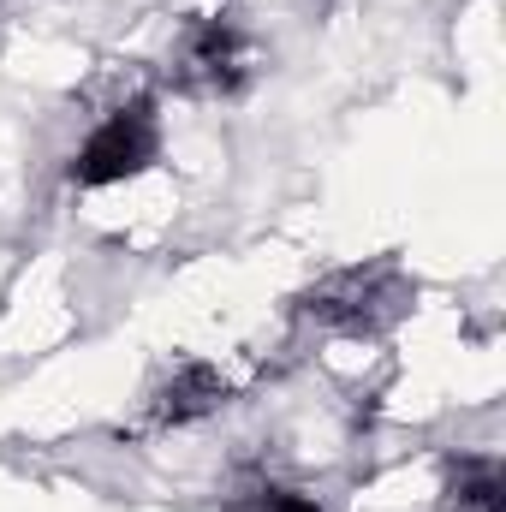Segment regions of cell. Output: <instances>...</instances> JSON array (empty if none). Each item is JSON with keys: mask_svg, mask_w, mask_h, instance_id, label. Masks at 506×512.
Masks as SVG:
<instances>
[{"mask_svg": "<svg viewBox=\"0 0 506 512\" xmlns=\"http://www.w3.org/2000/svg\"><path fill=\"white\" fill-rule=\"evenodd\" d=\"M227 376L215 370V364H203V358H179L161 382L149 387V399H143V429H155V435H167V429H185V423H203V417H215L221 405H227Z\"/></svg>", "mask_w": 506, "mask_h": 512, "instance_id": "obj_4", "label": "cell"}, {"mask_svg": "<svg viewBox=\"0 0 506 512\" xmlns=\"http://www.w3.org/2000/svg\"><path fill=\"white\" fill-rule=\"evenodd\" d=\"M167 84L179 96H239L251 84V42L227 12H203L179 30L173 60H167Z\"/></svg>", "mask_w": 506, "mask_h": 512, "instance_id": "obj_3", "label": "cell"}, {"mask_svg": "<svg viewBox=\"0 0 506 512\" xmlns=\"http://www.w3.org/2000/svg\"><path fill=\"white\" fill-rule=\"evenodd\" d=\"M233 512H322V501H310L304 489H286V483H251L233 495Z\"/></svg>", "mask_w": 506, "mask_h": 512, "instance_id": "obj_6", "label": "cell"}, {"mask_svg": "<svg viewBox=\"0 0 506 512\" xmlns=\"http://www.w3.org/2000/svg\"><path fill=\"white\" fill-rule=\"evenodd\" d=\"M161 155V114H155V96H131L120 108H108L90 137L78 143L72 155V185L78 191H96V185H120V179H137L149 161Z\"/></svg>", "mask_w": 506, "mask_h": 512, "instance_id": "obj_2", "label": "cell"}, {"mask_svg": "<svg viewBox=\"0 0 506 512\" xmlns=\"http://www.w3.org/2000/svg\"><path fill=\"white\" fill-rule=\"evenodd\" d=\"M405 304H411V280L393 262H370V268H340V274L316 280L298 298V316L328 334H346V340H376L405 316Z\"/></svg>", "mask_w": 506, "mask_h": 512, "instance_id": "obj_1", "label": "cell"}, {"mask_svg": "<svg viewBox=\"0 0 506 512\" xmlns=\"http://www.w3.org/2000/svg\"><path fill=\"white\" fill-rule=\"evenodd\" d=\"M441 512H506V471L489 453H465L447 465Z\"/></svg>", "mask_w": 506, "mask_h": 512, "instance_id": "obj_5", "label": "cell"}]
</instances>
